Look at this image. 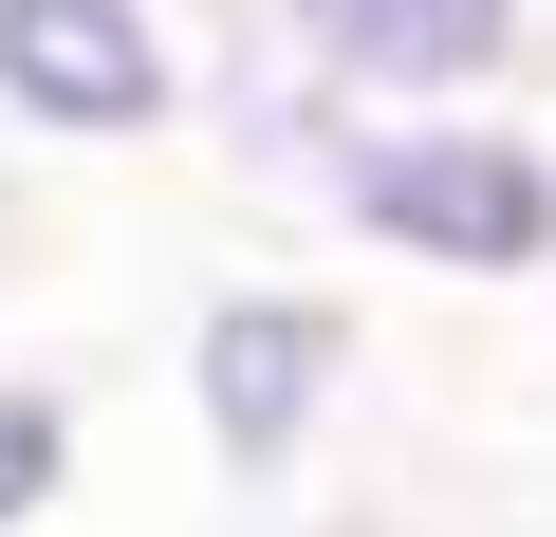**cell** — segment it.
<instances>
[{"mask_svg": "<svg viewBox=\"0 0 556 537\" xmlns=\"http://www.w3.org/2000/svg\"><path fill=\"white\" fill-rule=\"evenodd\" d=\"M75 500V389L56 371H0V537H38Z\"/></svg>", "mask_w": 556, "mask_h": 537, "instance_id": "8992f818", "label": "cell"}, {"mask_svg": "<svg viewBox=\"0 0 556 537\" xmlns=\"http://www.w3.org/2000/svg\"><path fill=\"white\" fill-rule=\"evenodd\" d=\"M353 371H371V334H353L334 279H223V297L186 316V426H204V463H223L241 500L316 482Z\"/></svg>", "mask_w": 556, "mask_h": 537, "instance_id": "7a4b0ae2", "label": "cell"}, {"mask_svg": "<svg viewBox=\"0 0 556 537\" xmlns=\"http://www.w3.org/2000/svg\"><path fill=\"white\" fill-rule=\"evenodd\" d=\"M316 222L390 279L538 297L556 279V130L538 112H353L316 167Z\"/></svg>", "mask_w": 556, "mask_h": 537, "instance_id": "6da1fadb", "label": "cell"}, {"mask_svg": "<svg viewBox=\"0 0 556 537\" xmlns=\"http://www.w3.org/2000/svg\"><path fill=\"white\" fill-rule=\"evenodd\" d=\"M186 130L223 149V186H241V204H316V167H334L353 93H316L278 38H204V20H186Z\"/></svg>", "mask_w": 556, "mask_h": 537, "instance_id": "5b68a950", "label": "cell"}, {"mask_svg": "<svg viewBox=\"0 0 556 537\" xmlns=\"http://www.w3.org/2000/svg\"><path fill=\"white\" fill-rule=\"evenodd\" d=\"M260 38L316 93H353V112H519V75H538L556 20L538 0H278Z\"/></svg>", "mask_w": 556, "mask_h": 537, "instance_id": "277c9868", "label": "cell"}, {"mask_svg": "<svg viewBox=\"0 0 556 537\" xmlns=\"http://www.w3.org/2000/svg\"><path fill=\"white\" fill-rule=\"evenodd\" d=\"M0 259H20V167H0Z\"/></svg>", "mask_w": 556, "mask_h": 537, "instance_id": "ba28073f", "label": "cell"}, {"mask_svg": "<svg viewBox=\"0 0 556 537\" xmlns=\"http://www.w3.org/2000/svg\"><path fill=\"white\" fill-rule=\"evenodd\" d=\"M186 20H204V38H260V20H278V0H186Z\"/></svg>", "mask_w": 556, "mask_h": 537, "instance_id": "52a82bcc", "label": "cell"}, {"mask_svg": "<svg viewBox=\"0 0 556 537\" xmlns=\"http://www.w3.org/2000/svg\"><path fill=\"white\" fill-rule=\"evenodd\" d=\"M0 130L20 149L186 130V0H0Z\"/></svg>", "mask_w": 556, "mask_h": 537, "instance_id": "3957f363", "label": "cell"}]
</instances>
